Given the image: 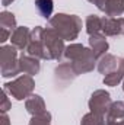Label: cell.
I'll return each instance as SVG.
<instances>
[{
    "label": "cell",
    "mask_w": 124,
    "mask_h": 125,
    "mask_svg": "<svg viewBox=\"0 0 124 125\" xmlns=\"http://www.w3.org/2000/svg\"><path fill=\"white\" fill-rule=\"evenodd\" d=\"M50 122H51V114L48 111H45L41 115L32 116L28 125H50Z\"/></svg>",
    "instance_id": "cell-23"
},
{
    "label": "cell",
    "mask_w": 124,
    "mask_h": 125,
    "mask_svg": "<svg viewBox=\"0 0 124 125\" xmlns=\"http://www.w3.org/2000/svg\"><path fill=\"white\" fill-rule=\"evenodd\" d=\"M19 67H21V73L28 74V76H35L39 73L41 64H39L38 58H35L32 55L21 54L19 55Z\"/></svg>",
    "instance_id": "cell-11"
},
{
    "label": "cell",
    "mask_w": 124,
    "mask_h": 125,
    "mask_svg": "<svg viewBox=\"0 0 124 125\" xmlns=\"http://www.w3.org/2000/svg\"><path fill=\"white\" fill-rule=\"evenodd\" d=\"M89 48L93 51L96 58H101L104 54H107L110 45L104 33H95L89 36Z\"/></svg>",
    "instance_id": "cell-13"
},
{
    "label": "cell",
    "mask_w": 124,
    "mask_h": 125,
    "mask_svg": "<svg viewBox=\"0 0 124 125\" xmlns=\"http://www.w3.org/2000/svg\"><path fill=\"white\" fill-rule=\"evenodd\" d=\"M25 109H26V112L29 115H32V116L41 115V114H44L47 111L45 109V102H44V99L39 94H31L25 100Z\"/></svg>",
    "instance_id": "cell-14"
},
{
    "label": "cell",
    "mask_w": 124,
    "mask_h": 125,
    "mask_svg": "<svg viewBox=\"0 0 124 125\" xmlns=\"http://www.w3.org/2000/svg\"><path fill=\"white\" fill-rule=\"evenodd\" d=\"M28 55H32L38 60H45V47H44V28L35 26L31 29L29 44L26 47Z\"/></svg>",
    "instance_id": "cell-5"
},
{
    "label": "cell",
    "mask_w": 124,
    "mask_h": 125,
    "mask_svg": "<svg viewBox=\"0 0 124 125\" xmlns=\"http://www.w3.org/2000/svg\"><path fill=\"white\" fill-rule=\"evenodd\" d=\"M54 74H56V80L62 82V83H69L74 77H77V74L74 73V70L72 67V62H63L60 65H57L54 70Z\"/></svg>",
    "instance_id": "cell-15"
},
{
    "label": "cell",
    "mask_w": 124,
    "mask_h": 125,
    "mask_svg": "<svg viewBox=\"0 0 124 125\" xmlns=\"http://www.w3.org/2000/svg\"><path fill=\"white\" fill-rule=\"evenodd\" d=\"M123 90H124V80H123Z\"/></svg>",
    "instance_id": "cell-30"
},
{
    "label": "cell",
    "mask_w": 124,
    "mask_h": 125,
    "mask_svg": "<svg viewBox=\"0 0 124 125\" xmlns=\"http://www.w3.org/2000/svg\"><path fill=\"white\" fill-rule=\"evenodd\" d=\"M121 65H123V70H124V58H121Z\"/></svg>",
    "instance_id": "cell-29"
},
{
    "label": "cell",
    "mask_w": 124,
    "mask_h": 125,
    "mask_svg": "<svg viewBox=\"0 0 124 125\" xmlns=\"http://www.w3.org/2000/svg\"><path fill=\"white\" fill-rule=\"evenodd\" d=\"M120 122H124V102L117 100L112 102L110 106L107 115H105V124L107 125H117Z\"/></svg>",
    "instance_id": "cell-10"
},
{
    "label": "cell",
    "mask_w": 124,
    "mask_h": 125,
    "mask_svg": "<svg viewBox=\"0 0 124 125\" xmlns=\"http://www.w3.org/2000/svg\"><path fill=\"white\" fill-rule=\"evenodd\" d=\"M88 1H89V3H93V4H95V6H96L99 10H101V12L104 10V4H105V0H88Z\"/></svg>",
    "instance_id": "cell-26"
},
{
    "label": "cell",
    "mask_w": 124,
    "mask_h": 125,
    "mask_svg": "<svg viewBox=\"0 0 124 125\" xmlns=\"http://www.w3.org/2000/svg\"><path fill=\"white\" fill-rule=\"evenodd\" d=\"M29 36H31V29L26 26H19L12 32L10 36V42L13 47H16L18 50H26L28 44H29Z\"/></svg>",
    "instance_id": "cell-12"
},
{
    "label": "cell",
    "mask_w": 124,
    "mask_h": 125,
    "mask_svg": "<svg viewBox=\"0 0 124 125\" xmlns=\"http://www.w3.org/2000/svg\"><path fill=\"white\" fill-rule=\"evenodd\" d=\"M89 109L91 112L95 114H101V115H107L110 106L112 105V100H111V94L108 93L107 90L104 89H99V90H95L91 97H89Z\"/></svg>",
    "instance_id": "cell-6"
},
{
    "label": "cell",
    "mask_w": 124,
    "mask_h": 125,
    "mask_svg": "<svg viewBox=\"0 0 124 125\" xmlns=\"http://www.w3.org/2000/svg\"><path fill=\"white\" fill-rule=\"evenodd\" d=\"M80 125H107L105 124V115L95 114V112L89 111L86 115H83Z\"/></svg>",
    "instance_id": "cell-21"
},
{
    "label": "cell",
    "mask_w": 124,
    "mask_h": 125,
    "mask_svg": "<svg viewBox=\"0 0 124 125\" xmlns=\"http://www.w3.org/2000/svg\"><path fill=\"white\" fill-rule=\"evenodd\" d=\"M0 73L4 79L15 77L21 73L18 48L13 45H3L0 48Z\"/></svg>",
    "instance_id": "cell-2"
},
{
    "label": "cell",
    "mask_w": 124,
    "mask_h": 125,
    "mask_svg": "<svg viewBox=\"0 0 124 125\" xmlns=\"http://www.w3.org/2000/svg\"><path fill=\"white\" fill-rule=\"evenodd\" d=\"M44 47H45V60L59 61L66 51L64 39L53 28L44 29Z\"/></svg>",
    "instance_id": "cell-4"
},
{
    "label": "cell",
    "mask_w": 124,
    "mask_h": 125,
    "mask_svg": "<svg viewBox=\"0 0 124 125\" xmlns=\"http://www.w3.org/2000/svg\"><path fill=\"white\" fill-rule=\"evenodd\" d=\"M0 122H1V125H10V119H9V116H7L6 114H1Z\"/></svg>",
    "instance_id": "cell-27"
},
{
    "label": "cell",
    "mask_w": 124,
    "mask_h": 125,
    "mask_svg": "<svg viewBox=\"0 0 124 125\" xmlns=\"http://www.w3.org/2000/svg\"><path fill=\"white\" fill-rule=\"evenodd\" d=\"M102 33L105 36L124 35V18H102Z\"/></svg>",
    "instance_id": "cell-8"
},
{
    "label": "cell",
    "mask_w": 124,
    "mask_h": 125,
    "mask_svg": "<svg viewBox=\"0 0 124 125\" xmlns=\"http://www.w3.org/2000/svg\"><path fill=\"white\" fill-rule=\"evenodd\" d=\"M123 80H124V70H123V65L120 64V67H118L115 71H112V73L104 76L102 83H104L105 86H111V87H114V86H117L118 83H121Z\"/></svg>",
    "instance_id": "cell-19"
},
{
    "label": "cell",
    "mask_w": 124,
    "mask_h": 125,
    "mask_svg": "<svg viewBox=\"0 0 124 125\" xmlns=\"http://www.w3.org/2000/svg\"><path fill=\"white\" fill-rule=\"evenodd\" d=\"M121 64V58L112 55V54H104L101 58H98V62H96V68L101 74L107 76L112 71H115Z\"/></svg>",
    "instance_id": "cell-9"
},
{
    "label": "cell",
    "mask_w": 124,
    "mask_h": 125,
    "mask_svg": "<svg viewBox=\"0 0 124 125\" xmlns=\"http://www.w3.org/2000/svg\"><path fill=\"white\" fill-rule=\"evenodd\" d=\"M10 108H12V103H10L9 97H7V92L3 89V93H1V102H0V112H1V114H6Z\"/></svg>",
    "instance_id": "cell-24"
},
{
    "label": "cell",
    "mask_w": 124,
    "mask_h": 125,
    "mask_svg": "<svg viewBox=\"0 0 124 125\" xmlns=\"http://www.w3.org/2000/svg\"><path fill=\"white\" fill-rule=\"evenodd\" d=\"M96 57H95V54H93V51L91 48H85L83 50V52L77 57V58H74L72 62V67H73V70H74V73L77 74V76H80V74H86V73H91L93 68H95V65H96Z\"/></svg>",
    "instance_id": "cell-7"
},
{
    "label": "cell",
    "mask_w": 124,
    "mask_h": 125,
    "mask_svg": "<svg viewBox=\"0 0 124 125\" xmlns=\"http://www.w3.org/2000/svg\"><path fill=\"white\" fill-rule=\"evenodd\" d=\"M117 125H120V124H117Z\"/></svg>",
    "instance_id": "cell-31"
},
{
    "label": "cell",
    "mask_w": 124,
    "mask_h": 125,
    "mask_svg": "<svg viewBox=\"0 0 124 125\" xmlns=\"http://www.w3.org/2000/svg\"><path fill=\"white\" fill-rule=\"evenodd\" d=\"M3 89L16 100H24V99L26 100L35 89V82H34L32 76L24 74V76L16 77L13 82L4 83Z\"/></svg>",
    "instance_id": "cell-3"
},
{
    "label": "cell",
    "mask_w": 124,
    "mask_h": 125,
    "mask_svg": "<svg viewBox=\"0 0 124 125\" xmlns=\"http://www.w3.org/2000/svg\"><path fill=\"white\" fill-rule=\"evenodd\" d=\"M0 26L3 29H7V31L13 32L18 26H16V18L12 12H7V10H3L0 13Z\"/></svg>",
    "instance_id": "cell-20"
},
{
    "label": "cell",
    "mask_w": 124,
    "mask_h": 125,
    "mask_svg": "<svg viewBox=\"0 0 124 125\" xmlns=\"http://www.w3.org/2000/svg\"><path fill=\"white\" fill-rule=\"evenodd\" d=\"M12 1H15V0H1V6H9V4H12Z\"/></svg>",
    "instance_id": "cell-28"
},
{
    "label": "cell",
    "mask_w": 124,
    "mask_h": 125,
    "mask_svg": "<svg viewBox=\"0 0 124 125\" xmlns=\"http://www.w3.org/2000/svg\"><path fill=\"white\" fill-rule=\"evenodd\" d=\"M102 12L108 18H120L124 13V0H105Z\"/></svg>",
    "instance_id": "cell-16"
},
{
    "label": "cell",
    "mask_w": 124,
    "mask_h": 125,
    "mask_svg": "<svg viewBox=\"0 0 124 125\" xmlns=\"http://www.w3.org/2000/svg\"><path fill=\"white\" fill-rule=\"evenodd\" d=\"M35 7L39 12V15L45 19H51L53 10H54V1L53 0H35Z\"/></svg>",
    "instance_id": "cell-18"
},
{
    "label": "cell",
    "mask_w": 124,
    "mask_h": 125,
    "mask_svg": "<svg viewBox=\"0 0 124 125\" xmlns=\"http://www.w3.org/2000/svg\"><path fill=\"white\" fill-rule=\"evenodd\" d=\"M85 48H86V47H83L82 44H70L69 47H66L64 57H66L69 61H73L74 58H77V57L83 52Z\"/></svg>",
    "instance_id": "cell-22"
},
{
    "label": "cell",
    "mask_w": 124,
    "mask_h": 125,
    "mask_svg": "<svg viewBox=\"0 0 124 125\" xmlns=\"http://www.w3.org/2000/svg\"><path fill=\"white\" fill-rule=\"evenodd\" d=\"M0 31H1V33H0V42L3 44V42H6L12 36V32L7 31V29H3V28H0Z\"/></svg>",
    "instance_id": "cell-25"
},
{
    "label": "cell",
    "mask_w": 124,
    "mask_h": 125,
    "mask_svg": "<svg viewBox=\"0 0 124 125\" xmlns=\"http://www.w3.org/2000/svg\"><path fill=\"white\" fill-rule=\"evenodd\" d=\"M50 28H53L62 36L64 41H73L79 36V32L82 31V21L76 15H67V13H57L51 16L48 21Z\"/></svg>",
    "instance_id": "cell-1"
},
{
    "label": "cell",
    "mask_w": 124,
    "mask_h": 125,
    "mask_svg": "<svg viewBox=\"0 0 124 125\" xmlns=\"http://www.w3.org/2000/svg\"><path fill=\"white\" fill-rule=\"evenodd\" d=\"M85 26H86V32L89 36L95 35V33H101L102 32V18H99L96 15H89L86 18Z\"/></svg>",
    "instance_id": "cell-17"
}]
</instances>
